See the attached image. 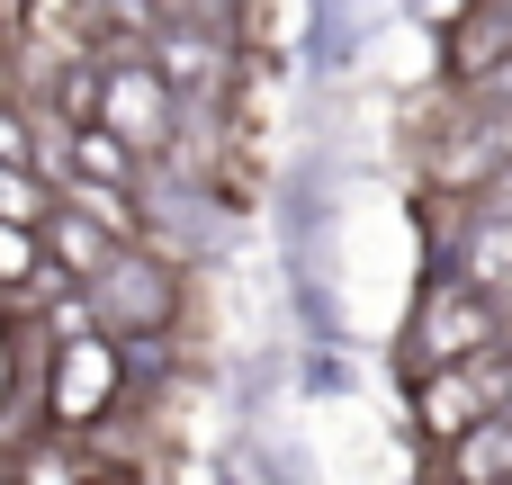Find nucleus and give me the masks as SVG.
<instances>
[{"mask_svg":"<svg viewBox=\"0 0 512 485\" xmlns=\"http://www.w3.org/2000/svg\"><path fill=\"white\" fill-rule=\"evenodd\" d=\"M45 216H54V189H45L36 171L0 162V225H18V234H45Z\"/></svg>","mask_w":512,"mask_h":485,"instance_id":"nucleus-10","label":"nucleus"},{"mask_svg":"<svg viewBox=\"0 0 512 485\" xmlns=\"http://www.w3.org/2000/svg\"><path fill=\"white\" fill-rule=\"evenodd\" d=\"M36 270H45V243L18 234V225H0V288H27Z\"/></svg>","mask_w":512,"mask_h":485,"instance_id":"nucleus-11","label":"nucleus"},{"mask_svg":"<svg viewBox=\"0 0 512 485\" xmlns=\"http://www.w3.org/2000/svg\"><path fill=\"white\" fill-rule=\"evenodd\" d=\"M126 387V369H117V342H99L90 324L81 333H54V378H45V414L63 423V432H90L99 414H108V396Z\"/></svg>","mask_w":512,"mask_h":485,"instance_id":"nucleus-5","label":"nucleus"},{"mask_svg":"<svg viewBox=\"0 0 512 485\" xmlns=\"http://www.w3.org/2000/svg\"><path fill=\"white\" fill-rule=\"evenodd\" d=\"M81 315L99 342H153L171 315H180V279L153 261V252H117L90 288H81Z\"/></svg>","mask_w":512,"mask_h":485,"instance_id":"nucleus-2","label":"nucleus"},{"mask_svg":"<svg viewBox=\"0 0 512 485\" xmlns=\"http://www.w3.org/2000/svg\"><path fill=\"white\" fill-rule=\"evenodd\" d=\"M135 171H144V162H135L108 126H72V135H63V180H90V189H126V198H135Z\"/></svg>","mask_w":512,"mask_h":485,"instance_id":"nucleus-8","label":"nucleus"},{"mask_svg":"<svg viewBox=\"0 0 512 485\" xmlns=\"http://www.w3.org/2000/svg\"><path fill=\"white\" fill-rule=\"evenodd\" d=\"M468 207H477V216H504V225H512V162L486 180V189H477V198H468Z\"/></svg>","mask_w":512,"mask_h":485,"instance_id":"nucleus-14","label":"nucleus"},{"mask_svg":"<svg viewBox=\"0 0 512 485\" xmlns=\"http://www.w3.org/2000/svg\"><path fill=\"white\" fill-rule=\"evenodd\" d=\"M512 342V315L495 297H477L468 279H432L423 288V306H414V324H405V369L414 378H432V369H459V360H486V351H504Z\"/></svg>","mask_w":512,"mask_h":485,"instance_id":"nucleus-1","label":"nucleus"},{"mask_svg":"<svg viewBox=\"0 0 512 485\" xmlns=\"http://www.w3.org/2000/svg\"><path fill=\"white\" fill-rule=\"evenodd\" d=\"M36 45H63L72 27H81V0H27V18H18Z\"/></svg>","mask_w":512,"mask_h":485,"instance_id":"nucleus-12","label":"nucleus"},{"mask_svg":"<svg viewBox=\"0 0 512 485\" xmlns=\"http://www.w3.org/2000/svg\"><path fill=\"white\" fill-rule=\"evenodd\" d=\"M18 18H27V0H0V27H18Z\"/></svg>","mask_w":512,"mask_h":485,"instance_id":"nucleus-16","label":"nucleus"},{"mask_svg":"<svg viewBox=\"0 0 512 485\" xmlns=\"http://www.w3.org/2000/svg\"><path fill=\"white\" fill-rule=\"evenodd\" d=\"M144 63L171 81V99L180 90H216L225 81V36H207V27H153V54Z\"/></svg>","mask_w":512,"mask_h":485,"instance_id":"nucleus-6","label":"nucleus"},{"mask_svg":"<svg viewBox=\"0 0 512 485\" xmlns=\"http://www.w3.org/2000/svg\"><path fill=\"white\" fill-rule=\"evenodd\" d=\"M512 414V342L504 351H486V360H459V369H432V378H414V423L450 450V441H468L477 423H495Z\"/></svg>","mask_w":512,"mask_h":485,"instance_id":"nucleus-3","label":"nucleus"},{"mask_svg":"<svg viewBox=\"0 0 512 485\" xmlns=\"http://www.w3.org/2000/svg\"><path fill=\"white\" fill-rule=\"evenodd\" d=\"M441 459H450V485H512V414L477 423V432L450 441Z\"/></svg>","mask_w":512,"mask_h":485,"instance_id":"nucleus-9","label":"nucleus"},{"mask_svg":"<svg viewBox=\"0 0 512 485\" xmlns=\"http://www.w3.org/2000/svg\"><path fill=\"white\" fill-rule=\"evenodd\" d=\"M36 243H45V261H54L63 279H81V288H90V279H99V270H108L117 252H135V243H108V234H99L90 216H72V207H54Z\"/></svg>","mask_w":512,"mask_h":485,"instance_id":"nucleus-7","label":"nucleus"},{"mask_svg":"<svg viewBox=\"0 0 512 485\" xmlns=\"http://www.w3.org/2000/svg\"><path fill=\"white\" fill-rule=\"evenodd\" d=\"M18 485H81V468H72L63 450H36V459L18 468Z\"/></svg>","mask_w":512,"mask_h":485,"instance_id":"nucleus-13","label":"nucleus"},{"mask_svg":"<svg viewBox=\"0 0 512 485\" xmlns=\"http://www.w3.org/2000/svg\"><path fill=\"white\" fill-rule=\"evenodd\" d=\"M0 162H18V171H27V162H36V144H27V126H18V117H9V108H0Z\"/></svg>","mask_w":512,"mask_h":485,"instance_id":"nucleus-15","label":"nucleus"},{"mask_svg":"<svg viewBox=\"0 0 512 485\" xmlns=\"http://www.w3.org/2000/svg\"><path fill=\"white\" fill-rule=\"evenodd\" d=\"M171 117H180V99H171V81H162L144 54H108V63H99V117H90V126H108L135 162L171 144Z\"/></svg>","mask_w":512,"mask_h":485,"instance_id":"nucleus-4","label":"nucleus"}]
</instances>
